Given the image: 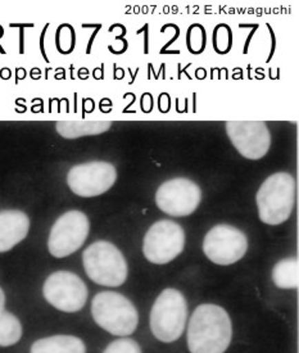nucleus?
<instances>
[{
	"label": "nucleus",
	"mask_w": 299,
	"mask_h": 353,
	"mask_svg": "<svg viewBox=\"0 0 299 353\" xmlns=\"http://www.w3.org/2000/svg\"><path fill=\"white\" fill-rule=\"evenodd\" d=\"M92 314L98 325L113 335H130L135 332L139 316L135 306L116 292H102L92 303Z\"/></svg>",
	"instance_id": "obj_5"
},
{
	"label": "nucleus",
	"mask_w": 299,
	"mask_h": 353,
	"mask_svg": "<svg viewBox=\"0 0 299 353\" xmlns=\"http://www.w3.org/2000/svg\"><path fill=\"white\" fill-rule=\"evenodd\" d=\"M89 229V219L84 212L72 210L62 214L50 230L48 241L50 254L56 259H63L75 253L83 247Z\"/></svg>",
	"instance_id": "obj_7"
},
{
	"label": "nucleus",
	"mask_w": 299,
	"mask_h": 353,
	"mask_svg": "<svg viewBox=\"0 0 299 353\" xmlns=\"http://www.w3.org/2000/svg\"><path fill=\"white\" fill-rule=\"evenodd\" d=\"M185 232L178 223L169 220H161L153 223L145 234L143 252L145 259L156 263L165 265L175 260L184 250Z\"/></svg>",
	"instance_id": "obj_6"
},
{
	"label": "nucleus",
	"mask_w": 299,
	"mask_h": 353,
	"mask_svg": "<svg viewBox=\"0 0 299 353\" xmlns=\"http://www.w3.org/2000/svg\"><path fill=\"white\" fill-rule=\"evenodd\" d=\"M56 131L65 139H77L87 135H99L110 130L111 121H59Z\"/></svg>",
	"instance_id": "obj_15"
},
{
	"label": "nucleus",
	"mask_w": 299,
	"mask_h": 353,
	"mask_svg": "<svg viewBox=\"0 0 299 353\" xmlns=\"http://www.w3.org/2000/svg\"><path fill=\"white\" fill-rule=\"evenodd\" d=\"M43 293L52 306L63 312L80 311L87 299L84 281L70 271L52 274L44 283Z\"/></svg>",
	"instance_id": "obj_11"
},
{
	"label": "nucleus",
	"mask_w": 299,
	"mask_h": 353,
	"mask_svg": "<svg viewBox=\"0 0 299 353\" xmlns=\"http://www.w3.org/2000/svg\"><path fill=\"white\" fill-rule=\"evenodd\" d=\"M256 202L262 223L280 225L290 217L296 202V180L288 172H276L260 186Z\"/></svg>",
	"instance_id": "obj_2"
},
{
	"label": "nucleus",
	"mask_w": 299,
	"mask_h": 353,
	"mask_svg": "<svg viewBox=\"0 0 299 353\" xmlns=\"http://www.w3.org/2000/svg\"><path fill=\"white\" fill-rule=\"evenodd\" d=\"M4 305H6V296L3 289L0 288V315L4 312Z\"/></svg>",
	"instance_id": "obj_19"
},
{
	"label": "nucleus",
	"mask_w": 299,
	"mask_h": 353,
	"mask_svg": "<svg viewBox=\"0 0 299 353\" xmlns=\"http://www.w3.org/2000/svg\"><path fill=\"white\" fill-rule=\"evenodd\" d=\"M231 335V320L223 307L200 305L189 323L187 347L192 353H224Z\"/></svg>",
	"instance_id": "obj_1"
},
{
	"label": "nucleus",
	"mask_w": 299,
	"mask_h": 353,
	"mask_svg": "<svg viewBox=\"0 0 299 353\" xmlns=\"http://www.w3.org/2000/svg\"><path fill=\"white\" fill-rule=\"evenodd\" d=\"M31 353H86V347L74 335H54L37 341L31 347Z\"/></svg>",
	"instance_id": "obj_14"
},
{
	"label": "nucleus",
	"mask_w": 299,
	"mask_h": 353,
	"mask_svg": "<svg viewBox=\"0 0 299 353\" xmlns=\"http://www.w3.org/2000/svg\"><path fill=\"white\" fill-rule=\"evenodd\" d=\"M248 250V241L242 230L230 225H217L207 232L203 251L216 265L229 266L242 260Z\"/></svg>",
	"instance_id": "obj_9"
},
{
	"label": "nucleus",
	"mask_w": 299,
	"mask_h": 353,
	"mask_svg": "<svg viewBox=\"0 0 299 353\" xmlns=\"http://www.w3.org/2000/svg\"><path fill=\"white\" fill-rule=\"evenodd\" d=\"M117 180V170L110 162L94 161L76 165L68 171L67 184L79 196L92 198L108 192Z\"/></svg>",
	"instance_id": "obj_8"
},
{
	"label": "nucleus",
	"mask_w": 299,
	"mask_h": 353,
	"mask_svg": "<svg viewBox=\"0 0 299 353\" xmlns=\"http://www.w3.org/2000/svg\"><path fill=\"white\" fill-rule=\"evenodd\" d=\"M30 220L19 210L0 211V253L8 252L28 236Z\"/></svg>",
	"instance_id": "obj_13"
},
{
	"label": "nucleus",
	"mask_w": 299,
	"mask_h": 353,
	"mask_svg": "<svg viewBox=\"0 0 299 353\" xmlns=\"http://www.w3.org/2000/svg\"><path fill=\"white\" fill-rule=\"evenodd\" d=\"M87 276L104 287H120L127 279V262L121 251L105 241L90 244L83 254Z\"/></svg>",
	"instance_id": "obj_3"
},
{
	"label": "nucleus",
	"mask_w": 299,
	"mask_h": 353,
	"mask_svg": "<svg viewBox=\"0 0 299 353\" xmlns=\"http://www.w3.org/2000/svg\"><path fill=\"white\" fill-rule=\"evenodd\" d=\"M200 199V188L193 180L185 177H175L165 181L156 193V205L159 210L174 217L193 214Z\"/></svg>",
	"instance_id": "obj_10"
},
{
	"label": "nucleus",
	"mask_w": 299,
	"mask_h": 353,
	"mask_svg": "<svg viewBox=\"0 0 299 353\" xmlns=\"http://www.w3.org/2000/svg\"><path fill=\"white\" fill-rule=\"evenodd\" d=\"M103 353H141V345L129 338H122L110 344Z\"/></svg>",
	"instance_id": "obj_18"
},
{
	"label": "nucleus",
	"mask_w": 299,
	"mask_h": 353,
	"mask_svg": "<svg viewBox=\"0 0 299 353\" xmlns=\"http://www.w3.org/2000/svg\"><path fill=\"white\" fill-rule=\"evenodd\" d=\"M187 301L176 289L163 290L150 311V329L154 336L165 343L178 339L185 327Z\"/></svg>",
	"instance_id": "obj_4"
},
{
	"label": "nucleus",
	"mask_w": 299,
	"mask_h": 353,
	"mask_svg": "<svg viewBox=\"0 0 299 353\" xmlns=\"http://www.w3.org/2000/svg\"><path fill=\"white\" fill-rule=\"evenodd\" d=\"M226 132L245 159H263L271 147V132L263 121L226 122Z\"/></svg>",
	"instance_id": "obj_12"
},
{
	"label": "nucleus",
	"mask_w": 299,
	"mask_h": 353,
	"mask_svg": "<svg viewBox=\"0 0 299 353\" xmlns=\"http://www.w3.org/2000/svg\"><path fill=\"white\" fill-rule=\"evenodd\" d=\"M22 336V325L19 319L4 311L0 315V347H10L17 343Z\"/></svg>",
	"instance_id": "obj_17"
},
{
	"label": "nucleus",
	"mask_w": 299,
	"mask_h": 353,
	"mask_svg": "<svg viewBox=\"0 0 299 353\" xmlns=\"http://www.w3.org/2000/svg\"><path fill=\"white\" fill-rule=\"evenodd\" d=\"M274 284L280 289H296L299 285V263L296 259L281 260L272 270Z\"/></svg>",
	"instance_id": "obj_16"
}]
</instances>
